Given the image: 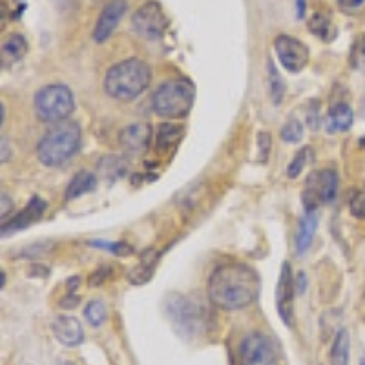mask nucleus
I'll list each match as a JSON object with an SVG mask.
<instances>
[{
    "label": "nucleus",
    "mask_w": 365,
    "mask_h": 365,
    "mask_svg": "<svg viewBox=\"0 0 365 365\" xmlns=\"http://www.w3.org/2000/svg\"><path fill=\"white\" fill-rule=\"evenodd\" d=\"M6 285V274H4V270H2V287H4Z\"/></svg>",
    "instance_id": "nucleus-40"
},
{
    "label": "nucleus",
    "mask_w": 365,
    "mask_h": 365,
    "mask_svg": "<svg viewBox=\"0 0 365 365\" xmlns=\"http://www.w3.org/2000/svg\"><path fill=\"white\" fill-rule=\"evenodd\" d=\"M196 90L194 84L182 79L163 82L152 97L155 114L164 119H181L188 115L194 105Z\"/></svg>",
    "instance_id": "nucleus-5"
},
{
    "label": "nucleus",
    "mask_w": 365,
    "mask_h": 365,
    "mask_svg": "<svg viewBox=\"0 0 365 365\" xmlns=\"http://www.w3.org/2000/svg\"><path fill=\"white\" fill-rule=\"evenodd\" d=\"M365 60V35H358L351 46V53H349V64L351 68H360Z\"/></svg>",
    "instance_id": "nucleus-27"
},
{
    "label": "nucleus",
    "mask_w": 365,
    "mask_h": 365,
    "mask_svg": "<svg viewBox=\"0 0 365 365\" xmlns=\"http://www.w3.org/2000/svg\"><path fill=\"white\" fill-rule=\"evenodd\" d=\"M338 194V173L333 168L314 170L309 173L303 188V208L305 212H316L318 206L334 201Z\"/></svg>",
    "instance_id": "nucleus-7"
},
{
    "label": "nucleus",
    "mask_w": 365,
    "mask_h": 365,
    "mask_svg": "<svg viewBox=\"0 0 365 365\" xmlns=\"http://www.w3.org/2000/svg\"><path fill=\"white\" fill-rule=\"evenodd\" d=\"M119 142L121 148L128 155H141L150 148L152 142V128L150 124L135 123L130 124L119 133Z\"/></svg>",
    "instance_id": "nucleus-13"
},
{
    "label": "nucleus",
    "mask_w": 365,
    "mask_h": 365,
    "mask_svg": "<svg viewBox=\"0 0 365 365\" xmlns=\"http://www.w3.org/2000/svg\"><path fill=\"white\" fill-rule=\"evenodd\" d=\"M270 148H272V137H270V133L269 132L258 133V154H260V163H267Z\"/></svg>",
    "instance_id": "nucleus-31"
},
{
    "label": "nucleus",
    "mask_w": 365,
    "mask_h": 365,
    "mask_svg": "<svg viewBox=\"0 0 365 365\" xmlns=\"http://www.w3.org/2000/svg\"><path fill=\"white\" fill-rule=\"evenodd\" d=\"M18 2H22V0H18Z\"/></svg>",
    "instance_id": "nucleus-42"
},
{
    "label": "nucleus",
    "mask_w": 365,
    "mask_h": 365,
    "mask_svg": "<svg viewBox=\"0 0 365 365\" xmlns=\"http://www.w3.org/2000/svg\"><path fill=\"white\" fill-rule=\"evenodd\" d=\"M53 365H75V364H73V361H69V360H57Z\"/></svg>",
    "instance_id": "nucleus-39"
},
{
    "label": "nucleus",
    "mask_w": 365,
    "mask_h": 365,
    "mask_svg": "<svg viewBox=\"0 0 365 365\" xmlns=\"http://www.w3.org/2000/svg\"><path fill=\"white\" fill-rule=\"evenodd\" d=\"M352 121H354V114H352L351 106L345 102H338L328 109L327 119H325V130L328 133L347 132L352 126Z\"/></svg>",
    "instance_id": "nucleus-17"
},
{
    "label": "nucleus",
    "mask_w": 365,
    "mask_h": 365,
    "mask_svg": "<svg viewBox=\"0 0 365 365\" xmlns=\"http://www.w3.org/2000/svg\"><path fill=\"white\" fill-rule=\"evenodd\" d=\"M237 365H279L274 342L263 333H248L237 349Z\"/></svg>",
    "instance_id": "nucleus-8"
},
{
    "label": "nucleus",
    "mask_w": 365,
    "mask_h": 365,
    "mask_svg": "<svg viewBox=\"0 0 365 365\" xmlns=\"http://www.w3.org/2000/svg\"><path fill=\"white\" fill-rule=\"evenodd\" d=\"M46 212V201L39 196H33L29 199L24 210H20L15 218H11L8 223L2 225V236H9V234H15L18 230H24L32 223L39 221L42 218V214Z\"/></svg>",
    "instance_id": "nucleus-15"
},
{
    "label": "nucleus",
    "mask_w": 365,
    "mask_h": 365,
    "mask_svg": "<svg viewBox=\"0 0 365 365\" xmlns=\"http://www.w3.org/2000/svg\"><path fill=\"white\" fill-rule=\"evenodd\" d=\"M309 29L310 33H314L316 36L324 39V41H328L331 35H333V22H331V17H327L325 13L318 11L310 17L309 20Z\"/></svg>",
    "instance_id": "nucleus-24"
},
{
    "label": "nucleus",
    "mask_w": 365,
    "mask_h": 365,
    "mask_svg": "<svg viewBox=\"0 0 365 365\" xmlns=\"http://www.w3.org/2000/svg\"><path fill=\"white\" fill-rule=\"evenodd\" d=\"M269 86H270V97H272L274 105H279L285 95V82H283L281 75H279L278 68L274 66L272 60L269 59Z\"/></svg>",
    "instance_id": "nucleus-26"
},
{
    "label": "nucleus",
    "mask_w": 365,
    "mask_h": 365,
    "mask_svg": "<svg viewBox=\"0 0 365 365\" xmlns=\"http://www.w3.org/2000/svg\"><path fill=\"white\" fill-rule=\"evenodd\" d=\"M365 0H338V4H340V8L342 9H358L361 4H364Z\"/></svg>",
    "instance_id": "nucleus-35"
},
{
    "label": "nucleus",
    "mask_w": 365,
    "mask_h": 365,
    "mask_svg": "<svg viewBox=\"0 0 365 365\" xmlns=\"http://www.w3.org/2000/svg\"><path fill=\"white\" fill-rule=\"evenodd\" d=\"M108 276H112V267H100L99 270H95L90 276V287H100Z\"/></svg>",
    "instance_id": "nucleus-32"
},
{
    "label": "nucleus",
    "mask_w": 365,
    "mask_h": 365,
    "mask_svg": "<svg viewBox=\"0 0 365 365\" xmlns=\"http://www.w3.org/2000/svg\"><path fill=\"white\" fill-rule=\"evenodd\" d=\"M185 135V128L181 124L163 123L155 132V152L159 155H166L175 150V146Z\"/></svg>",
    "instance_id": "nucleus-16"
},
{
    "label": "nucleus",
    "mask_w": 365,
    "mask_h": 365,
    "mask_svg": "<svg viewBox=\"0 0 365 365\" xmlns=\"http://www.w3.org/2000/svg\"><path fill=\"white\" fill-rule=\"evenodd\" d=\"M316 227H318V215H316V212H305L303 218L300 219L296 230L298 254H303V252L309 251V246L312 245V239H314Z\"/></svg>",
    "instance_id": "nucleus-18"
},
{
    "label": "nucleus",
    "mask_w": 365,
    "mask_h": 365,
    "mask_svg": "<svg viewBox=\"0 0 365 365\" xmlns=\"http://www.w3.org/2000/svg\"><path fill=\"white\" fill-rule=\"evenodd\" d=\"M79 305V296H75V294H66V296L62 298V301H60V307L62 309H73V307Z\"/></svg>",
    "instance_id": "nucleus-33"
},
{
    "label": "nucleus",
    "mask_w": 365,
    "mask_h": 365,
    "mask_svg": "<svg viewBox=\"0 0 365 365\" xmlns=\"http://www.w3.org/2000/svg\"><path fill=\"white\" fill-rule=\"evenodd\" d=\"M126 13V2L124 0H112L105 9H102V13L99 15L97 18L95 27H93V41L102 44L109 39V36L114 35V32L117 29L119 22H121V18L124 17Z\"/></svg>",
    "instance_id": "nucleus-12"
},
{
    "label": "nucleus",
    "mask_w": 365,
    "mask_h": 365,
    "mask_svg": "<svg viewBox=\"0 0 365 365\" xmlns=\"http://www.w3.org/2000/svg\"><path fill=\"white\" fill-rule=\"evenodd\" d=\"M349 208L356 218H365V192H352L351 199H349Z\"/></svg>",
    "instance_id": "nucleus-30"
},
{
    "label": "nucleus",
    "mask_w": 365,
    "mask_h": 365,
    "mask_svg": "<svg viewBox=\"0 0 365 365\" xmlns=\"http://www.w3.org/2000/svg\"><path fill=\"white\" fill-rule=\"evenodd\" d=\"M303 137V124L300 121H288L281 128V139L287 142H298Z\"/></svg>",
    "instance_id": "nucleus-29"
},
{
    "label": "nucleus",
    "mask_w": 365,
    "mask_h": 365,
    "mask_svg": "<svg viewBox=\"0 0 365 365\" xmlns=\"http://www.w3.org/2000/svg\"><path fill=\"white\" fill-rule=\"evenodd\" d=\"M150 79L148 64L139 59H126L106 72L105 90L112 99L132 102L150 86Z\"/></svg>",
    "instance_id": "nucleus-2"
},
{
    "label": "nucleus",
    "mask_w": 365,
    "mask_h": 365,
    "mask_svg": "<svg viewBox=\"0 0 365 365\" xmlns=\"http://www.w3.org/2000/svg\"><path fill=\"white\" fill-rule=\"evenodd\" d=\"M82 142L81 126L73 121H60L42 135L36 157L44 166H59L77 154Z\"/></svg>",
    "instance_id": "nucleus-3"
},
{
    "label": "nucleus",
    "mask_w": 365,
    "mask_h": 365,
    "mask_svg": "<svg viewBox=\"0 0 365 365\" xmlns=\"http://www.w3.org/2000/svg\"><path fill=\"white\" fill-rule=\"evenodd\" d=\"M164 310L175 333L185 340L199 338L208 331V312L179 292H172L166 296Z\"/></svg>",
    "instance_id": "nucleus-4"
},
{
    "label": "nucleus",
    "mask_w": 365,
    "mask_h": 365,
    "mask_svg": "<svg viewBox=\"0 0 365 365\" xmlns=\"http://www.w3.org/2000/svg\"><path fill=\"white\" fill-rule=\"evenodd\" d=\"M274 51L287 72L298 73L309 62V48L305 42L292 35H278L274 41Z\"/></svg>",
    "instance_id": "nucleus-10"
},
{
    "label": "nucleus",
    "mask_w": 365,
    "mask_h": 365,
    "mask_svg": "<svg viewBox=\"0 0 365 365\" xmlns=\"http://www.w3.org/2000/svg\"><path fill=\"white\" fill-rule=\"evenodd\" d=\"M260 294V276L245 263H225L210 274L208 300L223 310L252 305Z\"/></svg>",
    "instance_id": "nucleus-1"
},
{
    "label": "nucleus",
    "mask_w": 365,
    "mask_h": 365,
    "mask_svg": "<svg viewBox=\"0 0 365 365\" xmlns=\"http://www.w3.org/2000/svg\"><path fill=\"white\" fill-rule=\"evenodd\" d=\"M294 285H296V294H303V292H305V288H307V276H305V272L296 274Z\"/></svg>",
    "instance_id": "nucleus-34"
},
{
    "label": "nucleus",
    "mask_w": 365,
    "mask_h": 365,
    "mask_svg": "<svg viewBox=\"0 0 365 365\" xmlns=\"http://www.w3.org/2000/svg\"><path fill=\"white\" fill-rule=\"evenodd\" d=\"M84 318H86V321L91 327L99 328L100 325L105 324L106 318H108L106 305L100 300H91L90 303L84 307Z\"/></svg>",
    "instance_id": "nucleus-25"
},
{
    "label": "nucleus",
    "mask_w": 365,
    "mask_h": 365,
    "mask_svg": "<svg viewBox=\"0 0 365 365\" xmlns=\"http://www.w3.org/2000/svg\"><path fill=\"white\" fill-rule=\"evenodd\" d=\"M294 296H296V285L292 276L291 263L285 261L281 265V274L276 288V307H278L279 318L287 327H294Z\"/></svg>",
    "instance_id": "nucleus-11"
},
{
    "label": "nucleus",
    "mask_w": 365,
    "mask_h": 365,
    "mask_svg": "<svg viewBox=\"0 0 365 365\" xmlns=\"http://www.w3.org/2000/svg\"><path fill=\"white\" fill-rule=\"evenodd\" d=\"M312 159H314V152H312V148H310V146H303V148L292 157L291 163H288L287 166L288 178L291 179L298 178V175L303 172V168H305L307 164H309Z\"/></svg>",
    "instance_id": "nucleus-23"
},
{
    "label": "nucleus",
    "mask_w": 365,
    "mask_h": 365,
    "mask_svg": "<svg viewBox=\"0 0 365 365\" xmlns=\"http://www.w3.org/2000/svg\"><path fill=\"white\" fill-rule=\"evenodd\" d=\"M331 365H349L351 361V336L347 328H340L331 343V352H328Z\"/></svg>",
    "instance_id": "nucleus-19"
},
{
    "label": "nucleus",
    "mask_w": 365,
    "mask_h": 365,
    "mask_svg": "<svg viewBox=\"0 0 365 365\" xmlns=\"http://www.w3.org/2000/svg\"><path fill=\"white\" fill-rule=\"evenodd\" d=\"M36 117L42 123L57 124L72 115L75 108V99L68 86L64 84H48L35 93L33 99Z\"/></svg>",
    "instance_id": "nucleus-6"
},
{
    "label": "nucleus",
    "mask_w": 365,
    "mask_h": 365,
    "mask_svg": "<svg viewBox=\"0 0 365 365\" xmlns=\"http://www.w3.org/2000/svg\"><path fill=\"white\" fill-rule=\"evenodd\" d=\"M155 260H157V254L154 251H148L141 255L139 263L130 270L128 278L133 285H142V283L150 281V278L154 276V267H155Z\"/></svg>",
    "instance_id": "nucleus-21"
},
{
    "label": "nucleus",
    "mask_w": 365,
    "mask_h": 365,
    "mask_svg": "<svg viewBox=\"0 0 365 365\" xmlns=\"http://www.w3.org/2000/svg\"><path fill=\"white\" fill-rule=\"evenodd\" d=\"M27 51V42L24 35L20 33H13L9 35L4 42H2V64H13L20 60Z\"/></svg>",
    "instance_id": "nucleus-20"
},
{
    "label": "nucleus",
    "mask_w": 365,
    "mask_h": 365,
    "mask_svg": "<svg viewBox=\"0 0 365 365\" xmlns=\"http://www.w3.org/2000/svg\"><path fill=\"white\" fill-rule=\"evenodd\" d=\"M51 333L55 340L64 347H77L84 340V328L75 316L59 314L51 321Z\"/></svg>",
    "instance_id": "nucleus-14"
},
{
    "label": "nucleus",
    "mask_w": 365,
    "mask_h": 365,
    "mask_svg": "<svg viewBox=\"0 0 365 365\" xmlns=\"http://www.w3.org/2000/svg\"><path fill=\"white\" fill-rule=\"evenodd\" d=\"M294 8H296V18L305 17L307 0H294Z\"/></svg>",
    "instance_id": "nucleus-36"
},
{
    "label": "nucleus",
    "mask_w": 365,
    "mask_h": 365,
    "mask_svg": "<svg viewBox=\"0 0 365 365\" xmlns=\"http://www.w3.org/2000/svg\"><path fill=\"white\" fill-rule=\"evenodd\" d=\"M0 145H2V163H8L9 161V145H8V139L6 137H2V141H0Z\"/></svg>",
    "instance_id": "nucleus-37"
},
{
    "label": "nucleus",
    "mask_w": 365,
    "mask_h": 365,
    "mask_svg": "<svg viewBox=\"0 0 365 365\" xmlns=\"http://www.w3.org/2000/svg\"><path fill=\"white\" fill-rule=\"evenodd\" d=\"M9 210H11V201H9V197L2 192V218H6V214H9Z\"/></svg>",
    "instance_id": "nucleus-38"
},
{
    "label": "nucleus",
    "mask_w": 365,
    "mask_h": 365,
    "mask_svg": "<svg viewBox=\"0 0 365 365\" xmlns=\"http://www.w3.org/2000/svg\"><path fill=\"white\" fill-rule=\"evenodd\" d=\"M95 175L91 172H79L75 178L69 181L68 188H66V199H77V197L84 196L88 192H91L95 188Z\"/></svg>",
    "instance_id": "nucleus-22"
},
{
    "label": "nucleus",
    "mask_w": 365,
    "mask_h": 365,
    "mask_svg": "<svg viewBox=\"0 0 365 365\" xmlns=\"http://www.w3.org/2000/svg\"><path fill=\"white\" fill-rule=\"evenodd\" d=\"M88 245L97 246V248H105V251L114 252L115 255H124L132 252V246H128L124 241L112 243V241H105V239H93V241H90Z\"/></svg>",
    "instance_id": "nucleus-28"
},
{
    "label": "nucleus",
    "mask_w": 365,
    "mask_h": 365,
    "mask_svg": "<svg viewBox=\"0 0 365 365\" xmlns=\"http://www.w3.org/2000/svg\"><path fill=\"white\" fill-rule=\"evenodd\" d=\"M360 365H365V356H361V360H360Z\"/></svg>",
    "instance_id": "nucleus-41"
},
{
    "label": "nucleus",
    "mask_w": 365,
    "mask_h": 365,
    "mask_svg": "<svg viewBox=\"0 0 365 365\" xmlns=\"http://www.w3.org/2000/svg\"><path fill=\"white\" fill-rule=\"evenodd\" d=\"M132 26L135 33L146 41H155L168 29V17L164 15L159 2H146L137 9L132 17Z\"/></svg>",
    "instance_id": "nucleus-9"
}]
</instances>
